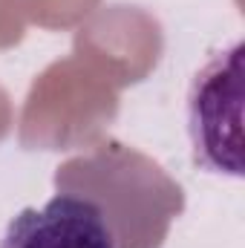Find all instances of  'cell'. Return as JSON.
Returning <instances> with one entry per match:
<instances>
[{"label": "cell", "mask_w": 245, "mask_h": 248, "mask_svg": "<svg viewBox=\"0 0 245 248\" xmlns=\"http://www.w3.org/2000/svg\"><path fill=\"white\" fill-rule=\"evenodd\" d=\"M0 248H119L101 208L58 190L44 208H23L9 219Z\"/></svg>", "instance_id": "cell-2"}, {"label": "cell", "mask_w": 245, "mask_h": 248, "mask_svg": "<svg viewBox=\"0 0 245 248\" xmlns=\"http://www.w3.org/2000/svg\"><path fill=\"white\" fill-rule=\"evenodd\" d=\"M55 187L92 199L119 248H159L182 211V190L159 165L124 144H104L55 173Z\"/></svg>", "instance_id": "cell-1"}]
</instances>
